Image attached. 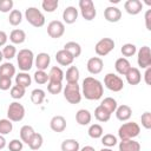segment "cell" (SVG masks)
<instances>
[{
    "mask_svg": "<svg viewBox=\"0 0 151 151\" xmlns=\"http://www.w3.org/2000/svg\"><path fill=\"white\" fill-rule=\"evenodd\" d=\"M104 94V86L101 81L93 77H86L81 84V96L87 100H98Z\"/></svg>",
    "mask_w": 151,
    "mask_h": 151,
    "instance_id": "cell-1",
    "label": "cell"
},
{
    "mask_svg": "<svg viewBox=\"0 0 151 151\" xmlns=\"http://www.w3.org/2000/svg\"><path fill=\"white\" fill-rule=\"evenodd\" d=\"M140 133V126L134 122H127L119 126L118 129V137L120 140L134 139Z\"/></svg>",
    "mask_w": 151,
    "mask_h": 151,
    "instance_id": "cell-2",
    "label": "cell"
},
{
    "mask_svg": "<svg viewBox=\"0 0 151 151\" xmlns=\"http://www.w3.org/2000/svg\"><path fill=\"white\" fill-rule=\"evenodd\" d=\"M17 63L22 72H28L34 65V54L28 48H22L17 53Z\"/></svg>",
    "mask_w": 151,
    "mask_h": 151,
    "instance_id": "cell-3",
    "label": "cell"
},
{
    "mask_svg": "<svg viewBox=\"0 0 151 151\" xmlns=\"http://www.w3.org/2000/svg\"><path fill=\"white\" fill-rule=\"evenodd\" d=\"M25 19L33 27H42L45 25V15L37 7H27L25 11Z\"/></svg>",
    "mask_w": 151,
    "mask_h": 151,
    "instance_id": "cell-4",
    "label": "cell"
},
{
    "mask_svg": "<svg viewBox=\"0 0 151 151\" xmlns=\"http://www.w3.org/2000/svg\"><path fill=\"white\" fill-rule=\"evenodd\" d=\"M63 93H64V98L70 104H79L81 100V90L78 83L67 84L63 88Z\"/></svg>",
    "mask_w": 151,
    "mask_h": 151,
    "instance_id": "cell-5",
    "label": "cell"
},
{
    "mask_svg": "<svg viewBox=\"0 0 151 151\" xmlns=\"http://www.w3.org/2000/svg\"><path fill=\"white\" fill-rule=\"evenodd\" d=\"M25 117V107L18 101H13L7 109V119L11 122H21Z\"/></svg>",
    "mask_w": 151,
    "mask_h": 151,
    "instance_id": "cell-6",
    "label": "cell"
},
{
    "mask_svg": "<svg viewBox=\"0 0 151 151\" xmlns=\"http://www.w3.org/2000/svg\"><path fill=\"white\" fill-rule=\"evenodd\" d=\"M104 85L106 88H109L112 92H119L124 88L123 79L116 73H107L104 77Z\"/></svg>",
    "mask_w": 151,
    "mask_h": 151,
    "instance_id": "cell-7",
    "label": "cell"
},
{
    "mask_svg": "<svg viewBox=\"0 0 151 151\" xmlns=\"http://www.w3.org/2000/svg\"><path fill=\"white\" fill-rule=\"evenodd\" d=\"M114 40L111 38H101L94 46V52L97 53V55L100 57H105L111 51L114 50Z\"/></svg>",
    "mask_w": 151,
    "mask_h": 151,
    "instance_id": "cell-8",
    "label": "cell"
},
{
    "mask_svg": "<svg viewBox=\"0 0 151 151\" xmlns=\"http://www.w3.org/2000/svg\"><path fill=\"white\" fill-rule=\"evenodd\" d=\"M79 8L81 17L87 21L93 20L97 15V9L92 0H79Z\"/></svg>",
    "mask_w": 151,
    "mask_h": 151,
    "instance_id": "cell-9",
    "label": "cell"
},
{
    "mask_svg": "<svg viewBox=\"0 0 151 151\" xmlns=\"http://www.w3.org/2000/svg\"><path fill=\"white\" fill-rule=\"evenodd\" d=\"M137 64L140 68H147L151 66V51L149 46H143L137 52Z\"/></svg>",
    "mask_w": 151,
    "mask_h": 151,
    "instance_id": "cell-10",
    "label": "cell"
},
{
    "mask_svg": "<svg viewBox=\"0 0 151 151\" xmlns=\"http://www.w3.org/2000/svg\"><path fill=\"white\" fill-rule=\"evenodd\" d=\"M65 33V25L60 20H53L47 25V34L53 39H59Z\"/></svg>",
    "mask_w": 151,
    "mask_h": 151,
    "instance_id": "cell-11",
    "label": "cell"
},
{
    "mask_svg": "<svg viewBox=\"0 0 151 151\" xmlns=\"http://www.w3.org/2000/svg\"><path fill=\"white\" fill-rule=\"evenodd\" d=\"M86 67H87V71L91 74H99L103 71V67H104L103 59L99 58V57H92L87 60Z\"/></svg>",
    "mask_w": 151,
    "mask_h": 151,
    "instance_id": "cell-12",
    "label": "cell"
},
{
    "mask_svg": "<svg viewBox=\"0 0 151 151\" xmlns=\"http://www.w3.org/2000/svg\"><path fill=\"white\" fill-rule=\"evenodd\" d=\"M104 18L109 22H118L122 19V11L116 6H109L104 9Z\"/></svg>",
    "mask_w": 151,
    "mask_h": 151,
    "instance_id": "cell-13",
    "label": "cell"
},
{
    "mask_svg": "<svg viewBox=\"0 0 151 151\" xmlns=\"http://www.w3.org/2000/svg\"><path fill=\"white\" fill-rule=\"evenodd\" d=\"M50 63H51V57L48 53L46 52H41V53H38V55L34 57V65L38 70L40 71H45L47 70V67L50 66Z\"/></svg>",
    "mask_w": 151,
    "mask_h": 151,
    "instance_id": "cell-14",
    "label": "cell"
},
{
    "mask_svg": "<svg viewBox=\"0 0 151 151\" xmlns=\"http://www.w3.org/2000/svg\"><path fill=\"white\" fill-rule=\"evenodd\" d=\"M124 8L130 15H137L143 9V2L140 0H127L124 4Z\"/></svg>",
    "mask_w": 151,
    "mask_h": 151,
    "instance_id": "cell-15",
    "label": "cell"
},
{
    "mask_svg": "<svg viewBox=\"0 0 151 151\" xmlns=\"http://www.w3.org/2000/svg\"><path fill=\"white\" fill-rule=\"evenodd\" d=\"M50 127L52 131L60 133L66 129V119L63 116H54L50 122Z\"/></svg>",
    "mask_w": 151,
    "mask_h": 151,
    "instance_id": "cell-16",
    "label": "cell"
},
{
    "mask_svg": "<svg viewBox=\"0 0 151 151\" xmlns=\"http://www.w3.org/2000/svg\"><path fill=\"white\" fill-rule=\"evenodd\" d=\"M114 113H116V117H117L118 120H120V122H127L131 118V116H132V109L129 105L123 104L120 106H117Z\"/></svg>",
    "mask_w": 151,
    "mask_h": 151,
    "instance_id": "cell-17",
    "label": "cell"
},
{
    "mask_svg": "<svg viewBox=\"0 0 151 151\" xmlns=\"http://www.w3.org/2000/svg\"><path fill=\"white\" fill-rule=\"evenodd\" d=\"M78 19V9L73 6H68L63 12V20L65 24H74Z\"/></svg>",
    "mask_w": 151,
    "mask_h": 151,
    "instance_id": "cell-18",
    "label": "cell"
},
{
    "mask_svg": "<svg viewBox=\"0 0 151 151\" xmlns=\"http://www.w3.org/2000/svg\"><path fill=\"white\" fill-rule=\"evenodd\" d=\"M55 60H57V63H58L59 65H61V66H68V65H72L74 58H73L67 51H65V50L63 48V50H60V51H58V52L55 53Z\"/></svg>",
    "mask_w": 151,
    "mask_h": 151,
    "instance_id": "cell-19",
    "label": "cell"
},
{
    "mask_svg": "<svg viewBox=\"0 0 151 151\" xmlns=\"http://www.w3.org/2000/svg\"><path fill=\"white\" fill-rule=\"evenodd\" d=\"M131 67L132 66H131L130 61L127 60V58H124V57L118 58L116 60V63H114V68H116L117 73L120 74V76H125Z\"/></svg>",
    "mask_w": 151,
    "mask_h": 151,
    "instance_id": "cell-20",
    "label": "cell"
},
{
    "mask_svg": "<svg viewBox=\"0 0 151 151\" xmlns=\"http://www.w3.org/2000/svg\"><path fill=\"white\" fill-rule=\"evenodd\" d=\"M76 120L79 125L81 126H85V125H88L92 120V114L88 110L86 109H80L77 111L76 113Z\"/></svg>",
    "mask_w": 151,
    "mask_h": 151,
    "instance_id": "cell-21",
    "label": "cell"
},
{
    "mask_svg": "<svg viewBox=\"0 0 151 151\" xmlns=\"http://www.w3.org/2000/svg\"><path fill=\"white\" fill-rule=\"evenodd\" d=\"M118 149L119 151H140V144L134 139L120 140Z\"/></svg>",
    "mask_w": 151,
    "mask_h": 151,
    "instance_id": "cell-22",
    "label": "cell"
},
{
    "mask_svg": "<svg viewBox=\"0 0 151 151\" xmlns=\"http://www.w3.org/2000/svg\"><path fill=\"white\" fill-rule=\"evenodd\" d=\"M125 77H126V81L130 85H138L142 81V73L137 67H131L125 74Z\"/></svg>",
    "mask_w": 151,
    "mask_h": 151,
    "instance_id": "cell-23",
    "label": "cell"
},
{
    "mask_svg": "<svg viewBox=\"0 0 151 151\" xmlns=\"http://www.w3.org/2000/svg\"><path fill=\"white\" fill-rule=\"evenodd\" d=\"M64 78L66 79L67 84H74L78 83L80 78V72L77 66H70L66 71V74H64Z\"/></svg>",
    "mask_w": 151,
    "mask_h": 151,
    "instance_id": "cell-24",
    "label": "cell"
},
{
    "mask_svg": "<svg viewBox=\"0 0 151 151\" xmlns=\"http://www.w3.org/2000/svg\"><path fill=\"white\" fill-rule=\"evenodd\" d=\"M9 40L12 41V45L15 44V45H20L22 44L25 40H26V33L24 29H20V28H15L9 34Z\"/></svg>",
    "mask_w": 151,
    "mask_h": 151,
    "instance_id": "cell-25",
    "label": "cell"
},
{
    "mask_svg": "<svg viewBox=\"0 0 151 151\" xmlns=\"http://www.w3.org/2000/svg\"><path fill=\"white\" fill-rule=\"evenodd\" d=\"M35 131L31 125H24L20 129V140L25 144H28L29 140L32 139V137L34 136Z\"/></svg>",
    "mask_w": 151,
    "mask_h": 151,
    "instance_id": "cell-26",
    "label": "cell"
},
{
    "mask_svg": "<svg viewBox=\"0 0 151 151\" xmlns=\"http://www.w3.org/2000/svg\"><path fill=\"white\" fill-rule=\"evenodd\" d=\"M64 50L67 51L74 59L81 54V46L76 41H68L64 45Z\"/></svg>",
    "mask_w": 151,
    "mask_h": 151,
    "instance_id": "cell-27",
    "label": "cell"
},
{
    "mask_svg": "<svg viewBox=\"0 0 151 151\" xmlns=\"http://www.w3.org/2000/svg\"><path fill=\"white\" fill-rule=\"evenodd\" d=\"M32 84V78L27 72H19L15 76V85H19L21 87H28Z\"/></svg>",
    "mask_w": 151,
    "mask_h": 151,
    "instance_id": "cell-28",
    "label": "cell"
},
{
    "mask_svg": "<svg viewBox=\"0 0 151 151\" xmlns=\"http://www.w3.org/2000/svg\"><path fill=\"white\" fill-rule=\"evenodd\" d=\"M15 76V66L12 63H4L0 65V77L11 78Z\"/></svg>",
    "mask_w": 151,
    "mask_h": 151,
    "instance_id": "cell-29",
    "label": "cell"
},
{
    "mask_svg": "<svg viewBox=\"0 0 151 151\" xmlns=\"http://www.w3.org/2000/svg\"><path fill=\"white\" fill-rule=\"evenodd\" d=\"M64 79V72L59 66H53L51 67L50 72H48V81H58V83H63Z\"/></svg>",
    "mask_w": 151,
    "mask_h": 151,
    "instance_id": "cell-30",
    "label": "cell"
},
{
    "mask_svg": "<svg viewBox=\"0 0 151 151\" xmlns=\"http://www.w3.org/2000/svg\"><path fill=\"white\" fill-rule=\"evenodd\" d=\"M100 106H101L104 110H106L110 114H112V113L116 111L118 104H117V100H116L114 98H112V97H106V98H104V99L101 100Z\"/></svg>",
    "mask_w": 151,
    "mask_h": 151,
    "instance_id": "cell-31",
    "label": "cell"
},
{
    "mask_svg": "<svg viewBox=\"0 0 151 151\" xmlns=\"http://www.w3.org/2000/svg\"><path fill=\"white\" fill-rule=\"evenodd\" d=\"M80 145L77 139H65L61 143V151H79Z\"/></svg>",
    "mask_w": 151,
    "mask_h": 151,
    "instance_id": "cell-32",
    "label": "cell"
},
{
    "mask_svg": "<svg viewBox=\"0 0 151 151\" xmlns=\"http://www.w3.org/2000/svg\"><path fill=\"white\" fill-rule=\"evenodd\" d=\"M45 91L41 90V88H34L32 92H31V101L34 104V105H40L42 104V101L45 100Z\"/></svg>",
    "mask_w": 151,
    "mask_h": 151,
    "instance_id": "cell-33",
    "label": "cell"
},
{
    "mask_svg": "<svg viewBox=\"0 0 151 151\" xmlns=\"http://www.w3.org/2000/svg\"><path fill=\"white\" fill-rule=\"evenodd\" d=\"M94 118H96L98 122L105 123V122H109V120H110L111 114L99 105V106H97L96 110H94Z\"/></svg>",
    "mask_w": 151,
    "mask_h": 151,
    "instance_id": "cell-34",
    "label": "cell"
},
{
    "mask_svg": "<svg viewBox=\"0 0 151 151\" xmlns=\"http://www.w3.org/2000/svg\"><path fill=\"white\" fill-rule=\"evenodd\" d=\"M87 133L91 138L93 139H98V138H101V136L104 134V130L101 127V125L99 124H92L90 125L88 130H87Z\"/></svg>",
    "mask_w": 151,
    "mask_h": 151,
    "instance_id": "cell-35",
    "label": "cell"
},
{
    "mask_svg": "<svg viewBox=\"0 0 151 151\" xmlns=\"http://www.w3.org/2000/svg\"><path fill=\"white\" fill-rule=\"evenodd\" d=\"M22 21V13L19 9H12L9 12V17H8V22L12 26H18L20 25Z\"/></svg>",
    "mask_w": 151,
    "mask_h": 151,
    "instance_id": "cell-36",
    "label": "cell"
},
{
    "mask_svg": "<svg viewBox=\"0 0 151 151\" xmlns=\"http://www.w3.org/2000/svg\"><path fill=\"white\" fill-rule=\"evenodd\" d=\"M42 143H44L42 136H41L40 133L35 132L34 136L32 137V139L29 140V143H28L27 145H28V147H29L31 150H39V149L42 146Z\"/></svg>",
    "mask_w": 151,
    "mask_h": 151,
    "instance_id": "cell-37",
    "label": "cell"
},
{
    "mask_svg": "<svg viewBox=\"0 0 151 151\" xmlns=\"http://www.w3.org/2000/svg\"><path fill=\"white\" fill-rule=\"evenodd\" d=\"M117 143L118 139L112 133H106L101 136V144L104 145V147H113L114 145H117Z\"/></svg>",
    "mask_w": 151,
    "mask_h": 151,
    "instance_id": "cell-38",
    "label": "cell"
},
{
    "mask_svg": "<svg viewBox=\"0 0 151 151\" xmlns=\"http://www.w3.org/2000/svg\"><path fill=\"white\" fill-rule=\"evenodd\" d=\"M120 52L122 54L124 55V58H127V57H132L136 54L137 52V47L134 44H131V42H127V44H124L120 48Z\"/></svg>",
    "mask_w": 151,
    "mask_h": 151,
    "instance_id": "cell-39",
    "label": "cell"
},
{
    "mask_svg": "<svg viewBox=\"0 0 151 151\" xmlns=\"http://www.w3.org/2000/svg\"><path fill=\"white\" fill-rule=\"evenodd\" d=\"M2 55H4V58L5 59H7V60H11V59H13L15 55H17V48H15V46L14 45H12V44H6L5 46H4V48H2Z\"/></svg>",
    "mask_w": 151,
    "mask_h": 151,
    "instance_id": "cell-40",
    "label": "cell"
},
{
    "mask_svg": "<svg viewBox=\"0 0 151 151\" xmlns=\"http://www.w3.org/2000/svg\"><path fill=\"white\" fill-rule=\"evenodd\" d=\"M13 130V123L7 119V118H4V119H0V134L5 136V134H8L9 132H12Z\"/></svg>",
    "mask_w": 151,
    "mask_h": 151,
    "instance_id": "cell-41",
    "label": "cell"
},
{
    "mask_svg": "<svg viewBox=\"0 0 151 151\" xmlns=\"http://www.w3.org/2000/svg\"><path fill=\"white\" fill-rule=\"evenodd\" d=\"M58 6H59L58 0H44V1L41 2L42 9H44L45 12H47V13L54 12V11L58 8Z\"/></svg>",
    "mask_w": 151,
    "mask_h": 151,
    "instance_id": "cell-42",
    "label": "cell"
},
{
    "mask_svg": "<svg viewBox=\"0 0 151 151\" xmlns=\"http://www.w3.org/2000/svg\"><path fill=\"white\" fill-rule=\"evenodd\" d=\"M33 79L37 84L39 85H42V84H46L48 83V73H46L45 71H40V70H37L33 74Z\"/></svg>",
    "mask_w": 151,
    "mask_h": 151,
    "instance_id": "cell-43",
    "label": "cell"
},
{
    "mask_svg": "<svg viewBox=\"0 0 151 151\" xmlns=\"http://www.w3.org/2000/svg\"><path fill=\"white\" fill-rule=\"evenodd\" d=\"M26 93V88L19 85H13L11 87V97L13 99H21Z\"/></svg>",
    "mask_w": 151,
    "mask_h": 151,
    "instance_id": "cell-44",
    "label": "cell"
},
{
    "mask_svg": "<svg viewBox=\"0 0 151 151\" xmlns=\"http://www.w3.org/2000/svg\"><path fill=\"white\" fill-rule=\"evenodd\" d=\"M63 83L58 81H48L47 83V91L51 94H59L63 91Z\"/></svg>",
    "mask_w": 151,
    "mask_h": 151,
    "instance_id": "cell-45",
    "label": "cell"
},
{
    "mask_svg": "<svg viewBox=\"0 0 151 151\" xmlns=\"http://www.w3.org/2000/svg\"><path fill=\"white\" fill-rule=\"evenodd\" d=\"M140 123H142L144 129L150 130L151 129V112H149V111L144 112L140 117Z\"/></svg>",
    "mask_w": 151,
    "mask_h": 151,
    "instance_id": "cell-46",
    "label": "cell"
},
{
    "mask_svg": "<svg viewBox=\"0 0 151 151\" xmlns=\"http://www.w3.org/2000/svg\"><path fill=\"white\" fill-rule=\"evenodd\" d=\"M13 0H0V12L8 13L13 9Z\"/></svg>",
    "mask_w": 151,
    "mask_h": 151,
    "instance_id": "cell-47",
    "label": "cell"
},
{
    "mask_svg": "<svg viewBox=\"0 0 151 151\" xmlns=\"http://www.w3.org/2000/svg\"><path fill=\"white\" fill-rule=\"evenodd\" d=\"M24 147V143L20 139H12L8 143V150L9 151H21Z\"/></svg>",
    "mask_w": 151,
    "mask_h": 151,
    "instance_id": "cell-48",
    "label": "cell"
},
{
    "mask_svg": "<svg viewBox=\"0 0 151 151\" xmlns=\"http://www.w3.org/2000/svg\"><path fill=\"white\" fill-rule=\"evenodd\" d=\"M12 79L6 78V77H0V90L1 91H7L12 87Z\"/></svg>",
    "mask_w": 151,
    "mask_h": 151,
    "instance_id": "cell-49",
    "label": "cell"
},
{
    "mask_svg": "<svg viewBox=\"0 0 151 151\" xmlns=\"http://www.w3.org/2000/svg\"><path fill=\"white\" fill-rule=\"evenodd\" d=\"M145 26L146 29L151 31V9H147L145 12Z\"/></svg>",
    "mask_w": 151,
    "mask_h": 151,
    "instance_id": "cell-50",
    "label": "cell"
},
{
    "mask_svg": "<svg viewBox=\"0 0 151 151\" xmlns=\"http://www.w3.org/2000/svg\"><path fill=\"white\" fill-rule=\"evenodd\" d=\"M144 81L146 85H151V66L145 68V73H144Z\"/></svg>",
    "mask_w": 151,
    "mask_h": 151,
    "instance_id": "cell-51",
    "label": "cell"
},
{
    "mask_svg": "<svg viewBox=\"0 0 151 151\" xmlns=\"http://www.w3.org/2000/svg\"><path fill=\"white\" fill-rule=\"evenodd\" d=\"M7 39H8V37H7L6 32H4V31H0V47L6 45V42H7Z\"/></svg>",
    "mask_w": 151,
    "mask_h": 151,
    "instance_id": "cell-52",
    "label": "cell"
},
{
    "mask_svg": "<svg viewBox=\"0 0 151 151\" xmlns=\"http://www.w3.org/2000/svg\"><path fill=\"white\" fill-rule=\"evenodd\" d=\"M6 139H5V137L2 136V134H0V150H2L5 146H6Z\"/></svg>",
    "mask_w": 151,
    "mask_h": 151,
    "instance_id": "cell-53",
    "label": "cell"
},
{
    "mask_svg": "<svg viewBox=\"0 0 151 151\" xmlns=\"http://www.w3.org/2000/svg\"><path fill=\"white\" fill-rule=\"evenodd\" d=\"M79 151H96V150H94V147H92V146H90V145H86V146L81 147Z\"/></svg>",
    "mask_w": 151,
    "mask_h": 151,
    "instance_id": "cell-54",
    "label": "cell"
},
{
    "mask_svg": "<svg viewBox=\"0 0 151 151\" xmlns=\"http://www.w3.org/2000/svg\"><path fill=\"white\" fill-rule=\"evenodd\" d=\"M99 151H113L111 147H103V149H100Z\"/></svg>",
    "mask_w": 151,
    "mask_h": 151,
    "instance_id": "cell-55",
    "label": "cell"
},
{
    "mask_svg": "<svg viewBox=\"0 0 151 151\" xmlns=\"http://www.w3.org/2000/svg\"><path fill=\"white\" fill-rule=\"evenodd\" d=\"M2 59H4V55H2V52L0 51V63L2 61Z\"/></svg>",
    "mask_w": 151,
    "mask_h": 151,
    "instance_id": "cell-56",
    "label": "cell"
}]
</instances>
